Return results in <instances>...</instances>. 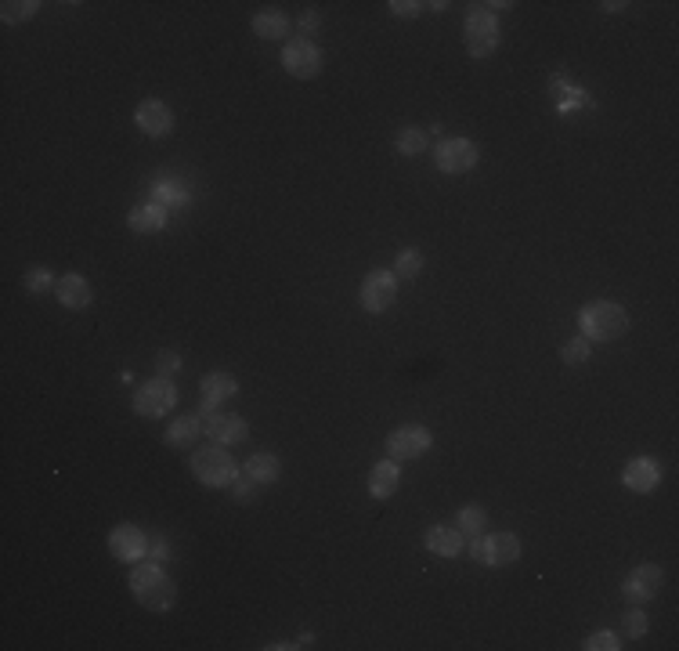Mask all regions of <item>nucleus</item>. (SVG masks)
<instances>
[{
    "mask_svg": "<svg viewBox=\"0 0 679 651\" xmlns=\"http://www.w3.org/2000/svg\"><path fill=\"white\" fill-rule=\"evenodd\" d=\"M395 149H398L402 156H420V152H427V134H423L420 127H405V131H398Z\"/></svg>",
    "mask_w": 679,
    "mask_h": 651,
    "instance_id": "obj_26",
    "label": "nucleus"
},
{
    "mask_svg": "<svg viewBox=\"0 0 679 651\" xmlns=\"http://www.w3.org/2000/svg\"><path fill=\"white\" fill-rule=\"evenodd\" d=\"M232 493H235V500H239V503H253V500H257V482L242 475V478H235V482H232Z\"/></svg>",
    "mask_w": 679,
    "mask_h": 651,
    "instance_id": "obj_33",
    "label": "nucleus"
},
{
    "mask_svg": "<svg viewBox=\"0 0 679 651\" xmlns=\"http://www.w3.org/2000/svg\"><path fill=\"white\" fill-rule=\"evenodd\" d=\"M398 485H402V467H398V459H383V463H376L372 475H369V493H372L376 500H391V496L398 493Z\"/></svg>",
    "mask_w": 679,
    "mask_h": 651,
    "instance_id": "obj_17",
    "label": "nucleus"
},
{
    "mask_svg": "<svg viewBox=\"0 0 679 651\" xmlns=\"http://www.w3.org/2000/svg\"><path fill=\"white\" fill-rule=\"evenodd\" d=\"M622 485L629 493H654L661 485V467H658V459L650 456H636L625 463V471H622Z\"/></svg>",
    "mask_w": 679,
    "mask_h": 651,
    "instance_id": "obj_14",
    "label": "nucleus"
},
{
    "mask_svg": "<svg viewBox=\"0 0 679 651\" xmlns=\"http://www.w3.org/2000/svg\"><path fill=\"white\" fill-rule=\"evenodd\" d=\"M282 69L289 76H297V80H315L322 73V51L311 40H304V37L285 40V47H282Z\"/></svg>",
    "mask_w": 679,
    "mask_h": 651,
    "instance_id": "obj_7",
    "label": "nucleus"
},
{
    "mask_svg": "<svg viewBox=\"0 0 679 651\" xmlns=\"http://www.w3.org/2000/svg\"><path fill=\"white\" fill-rule=\"evenodd\" d=\"M174 406H177V388L170 384V377H156V381L141 384L138 395H134V413H141L149 420L166 416Z\"/></svg>",
    "mask_w": 679,
    "mask_h": 651,
    "instance_id": "obj_8",
    "label": "nucleus"
},
{
    "mask_svg": "<svg viewBox=\"0 0 679 651\" xmlns=\"http://www.w3.org/2000/svg\"><path fill=\"white\" fill-rule=\"evenodd\" d=\"M131 594L141 608L149 612H170L177 601V587L174 579L156 565V561H138L131 572Z\"/></svg>",
    "mask_w": 679,
    "mask_h": 651,
    "instance_id": "obj_1",
    "label": "nucleus"
},
{
    "mask_svg": "<svg viewBox=\"0 0 679 651\" xmlns=\"http://www.w3.org/2000/svg\"><path fill=\"white\" fill-rule=\"evenodd\" d=\"M127 225H131V232L152 236V232L166 228V207H159V203H145V207H134V210L127 214Z\"/></svg>",
    "mask_w": 679,
    "mask_h": 651,
    "instance_id": "obj_20",
    "label": "nucleus"
},
{
    "mask_svg": "<svg viewBox=\"0 0 679 651\" xmlns=\"http://www.w3.org/2000/svg\"><path fill=\"white\" fill-rule=\"evenodd\" d=\"M156 200H159V207L170 210V207H184V203H188V193L166 181V184H156Z\"/></svg>",
    "mask_w": 679,
    "mask_h": 651,
    "instance_id": "obj_31",
    "label": "nucleus"
},
{
    "mask_svg": "<svg viewBox=\"0 0 679 651\" xmlns=\"http://www.w3.org/2000/svg\"><path fill=\"white\" fill-rule=\"evenodd\" d=\"M109 550H113L116 561L138 565V561H145V557H149V539H145V532L138 525H120L109 535Z\"/></svg>",
    "mask_w": 679,
    "mask_h": 651,
    "instance_id": "obj_12",
    "label": "nucleus"
},
{
    "mask_svg": "<svg viewBox=\"0 0 679 651\" xmlns=\"http://www.w3.org/2000/svg\"><path fill=\"white\" fill-rule=\"evenodd\" d=\"M643 633H647V615H643L640 608H629V612L622 615V637L636 640V637H643Z\"/></svg>",
    "mask_w": 679,
    "mask_h": 651,
    "instance_id": "obj_30",
    "label": "nucleus"
},
{
    "mask_svg": "<svg viewBox=\"0 0 679 651\" xmlns=\"http://www.w3.org/2000/svg\"><path fill=\"white\" fill-rule=\"evenodd\" d=\"M51 283H55L51 268H30V271H26V278H22V287H26L30 294H47V290H51Z\"/></svg>",
    "mask_w": 679,
    "mask_h": 651,
    "instance_id": "obj_28",
    "label": "nucleus"
},
{
    "mask_svg": "<svg viewBox=\"0 0 679 651\" xmlns=\"http://www.w3.org/2000/svg\"><path fill=\"white\" fill-rule=\"evenodd\" d=\"M398 297V278L395 271H369L361 278V290H358V304L369 312V315H379L395 304Z\"/></svg>",
    "mask_w": 679,
    "mask_h": 651,
    "instance_id": "obj_6",
    "label": "nucleus"
},
{
    "mask_svg": "<svg viewBox=\"0 0 679 651\" xmlns=\"http://www.w3.org/2000/svg\"><path fill=\"white\" fill-rule=\"evenodd\" d=\"M496 47H499V19L484 4H473V12L466 15V51L473 58H488Z\"/></svg>",
    "mask_w": 679,
    "mask_h": 651,
    "instance_id": "obj_5",
    "label": "nucleus"
},
{
    "mask_svg": "<svg viewBox=\"0 0 679 651\" xmlns=\"http://www.w3.org/2000/svg\"><path fill=\"white\" fill-rule=\"evenodd\" d=\"M560 358L567 362V365H581L590 358V340L586 337H574V340H567L564 347H560Z\"/></svg>",
    "mask_w": 679,
    "mask_h": 651,
    "instance_id": "obj_29",
    "label": "nucleus"
},
{
    "mask_svg": "<svg viewBox=\"0 0 679 651\" xmlns=\"http://www.w3.org/2000/svg\"><path fill=\"white\" fill-rule=\"evenodd\" d=\"M191 475H196L207 489H225L239 478V463L225 452V445H207L191 452Z\"/></svg>",
    "mask_w": 679,
    "mask_h": 651,
    "instance_id": "obj_3",
    "label": "nucleus"
},
{
    "mask_svg": "<svg viewBox=\"0 0 679 651\" xmlns=\"http://www.w3.org/2000/svg\"><path fill=\"white\" fill-rule=\"evenodd\" d=\"M37 0H4L0 4V19H4L8 26H22V22H30L33 15H37Z\"/></svg>",
    "mask_w": 679,
    "mask_h": 651,
    "instance_id": "obj_24",
    "label": "nucleus"
},
{
    "mask_svg": "<svg viewBox=\"0 0 679 651\" xmlns=\"http://www.w3.org/2000/svg\"><path fill=\"white\" fill-rule=\"evenodd\" d=\"M463 546H466V535H463L455 525H434V528L427 532V550H430L434 557H459Z\"/></svg>",
    "mask_w": 679,
    "mask_h": 651,
    "instance_id": "obj_18",
    "label": "nucleus"
},
{
    "mask_svg": "<svg viewBox=\"0 0 679 651\" xmlns=\"http://www.w3.org/2000/svg\"><path fill=\"white\" fill-rule=\"evenodd\" d=\"M661 569L658 565H640L629 579H625V597L632 601V604H643V601H654L658 597V590H661Z\"/></svg>",
    "mask_w": 679,
    "mask_h": 651,
    "instance_id": "obj_15",
    "label": "nucleus"
},
{
    "mask_svg": "<svg viewBox=\"0 0 679 651\" xmlns=\"http://www.w3.org/2000/svg\"><path fill=\"white\" fill-rule=\"evenodd\" d=\"M578 326H581V337L586 340H618L622 333H629V312L615 301H597V304H586L578 315Z\"/></svg>",
    "mask_w": 679,
    "mask_h": 651,
    "instance_id": "obj_2",
    "label": "nucleus"
},
{
    "mask_svg": "<svg viewBox=\"0 0 679 651\" xmlns=\"http://www.w3.org/2000/svg\"><path fill=\"white\" fill-rule=\"evenodd\" d=\"M285 30H289L285 12L267 8V12H257V15H253V33H257V37H264V40H282V37H285Z\"/></svg>",
    "mask_w": 679,
    "mask_h": 651,
    "instance_id": "obj_23",
    "label": "nucleus"
},
{
    "mask_svg": "<svg viewBox=\"0 0 679 651\" xmlns=\"http://www.w3.org/2000/svg\"><path fill=\"white\" fill-rule=\"evenodd\" d=\"M199 391H203V406H214V409H217L225 398H232V395L239 391V384H235L232 373H207L203 384H199Z\"/></svg>",
    "mask_w": 679,
    "mask_h": 651,
    "instance_id": "obj_21",
    "label": "nucleus"
},
{
    "mask_svg": "<svg viewBox=\"0 0 679 651\" xmlns=\"http://www.w3.org/2000/svg\"><path fill=\"white\" fill-rule=\"evenodd\" d=\"M55 297H58V304H65V308H72V312H80V308H87L90 304V283L83 275H62L58 283H55Z\"/></svg>",
    "mask_w": 679,
    "mask_h": 651,
    "instance_id": "obj_16",
    "label": "nucleus"
},
{
    "mask_svg": "<svg viewBox=\"0 0 679 651\" xmlns=\"http://www.w3.org/2000/svg\"><path fill=\"white\" fill-rule=\"evenodd\" d=\"M242 475L253 478L257 485H275V482L282 478V463H278L275 452H253V456L246 459V471H242Z\"/></svg>",
    "mask_w": 679,
    "mask_h": 651,
    "instance_id": "obj_19",
    "label": "nucleus"
},
{
    "mask_svg": "<svg viewBox=\"0 0 679 651\" xmlns=\"http://www.w3.org/2000/svg\"><path fill=\"white\" fill-rule=\"evenodd\" d=\"M199 424H203V431L214 438V441H221V445H239V441H246V420L242 416H235V413H217L214 406H199Z\"/></svg>",
    "mask_w": 679,
    "mask_h": 651,
    "instance_id": "obj_9",
    "label": "nucleus"
},
{
    "mask_svg": "<svg viewBox=\"0 0 679 651\" xmlns=\"http://www.w3.org/2000/svg\"><path fill=\"white\" fill-rule=\"evenodd\" d=\"M470 553L477 565L488 569H506L521 557V539L513 532H496V535H473L470 539Z\"/></svg>",
    "mask_w": 679,
    "mask_h": 651,
    "instance_id": "obj_4",
    "label": "nucleus"
},
{
    "mask_svg": "<svg viewBox=\"0 0 679 651\" xmlns=\"http://www.w3.org/2000/svg\"><path fill=\"white\" fill-rule=\"evenodd\" d=\"M455 528H459L463 535H470V539H473V535H484V528H488V514H484L480 507H463Z\"/></svg>",
    "mask_w": 679,
    "mask_h": 651,
    "instance_id": "obj_25",
    "label": "nucleus"
},
{
    "mask_svg": "<svg viewBox=\"0 0 679 651\" xmlns=\"http://www.w3.org/2000/svg\"><path fill=\"white\" fill-rule=\"evenodd\" d=\"M391 12L398 19H416L423 12V4H420V0H391Z\"/></svg>",
    "mask_w": 679,
    "mask_h": 651,
    "instance_id": "obj_35",
    "label": "nucleus"
},
{
    "mask_svg": "<svg viewBox=\"0 0 679 651\" xmlns=\"http://www.w3.org/2000/svg\"><path fill=\"white\" fill-rule=\"evenodd\" d=\"M199 431H203L199 416H177L166 427V445L170 449H191V445H196V438H199Z\"/></svg>",
    "mask_w": 679,
    "mask_h": 651,
    "instance_id": "obj_22",
    "label": "nucleus"
},
{
    "mask_svg": "<svg viewBox=\"0 0 679 651\" xmlns=\"http://www.w3.org/2000/svg\"><path fill=\"white\" fill-rule=\"evenodd\" d=\"M156 369H159V377H174L177 369H181L177 351H159V355H156Z\"/></svg>",
    "mask_w": 679,
    "mask_h": 651,
    "instance_id": "obj_34",
    "label": "nucleus"
},
{
    "mask_svg": "<svg viewBox=\"0 0 679 651\" xmlns=\"http://www.w3.org/2000/svg\"><path fill=\"white\" fill-rule=\"evenodd\" d=\"M622 644H618V633H611V630H597V633H590V640H586V651H618Z\"/></svg>",
    "mask_w": 679,
    "mask_h": 651,
    "instance_id": "obj_32",
    "label": "nucleus"
},
{
    "mask_svg": "<svg viewBox=\"0 0 679 651\" xmlns=\"http://www.w3.org/2000/svg\"><path fill=\"white\" fill-rule=\"evenodd\" d=\"M149 557H152L156 565H159V561H166V557H170V546H166V539H152V543H149Z\"/></svg>",
    "mask_w": 679,
    "mask_h": 651,
    "instance_id": "obj_36",
    "label": "nucleus"
},
{
    "mask_svg": "<svg viewBox=\"0 0 679 651\" xmlns=\"http://www.w3.org/2000/svg\"><path fill=\"white\" fill-rule=\"evenodd\" d=\"M423 268V253L420 250H402L395 261V278H416Z\"/></svg>",
    "mask_w": 679,
    "mask_h": 651,
    "instance_id": "obj_27",
    "label": "nucleus"
},
{
    "mask_svg": "<svg viewBox=\"0 0 679 651\" xmlns=\"http://www.w3.org/2000/svg\"><path fill=\"white\" fill-rule=\"evenodd\" d=\"M430 445H434V438H430V431L420 427V424H409V427H398V431L386 434V456L398 459V463H402V459H420Z\"/></svg>",
    "mask_w": 679,
    "mask_h": 651,
    "instance_id": "obj_11",
    "label": "nucleus"
},
{
    "mask_svg": "<svg viewBox=\"0 0 679 651\" xmlns=\"http://www.w3.org/2000/svg\"><path fill=\"white\" fill-rule=\"evenodd\" d=\"M301 30H304V33H315V30H318V15H315V12H304V15H301Z\"/></svg>",
    "mask_w": 679,
    "mask_h": 651,
    "instance_id": "obj_37",
    "label": "nucleus"
},
{
    "mask_svg": "<svg viewBox=\"0 0 679 651\" xmlns=\"http://www.w3.org/2000/svg\"><path fill=\"white\" fill-rule=\"evenodd\" d=\"M434 159H437V170H445V174H470L480 159V149L470 138H445L437 145Z\"/></svg>",
    "mask_w": 679,
    "mask_h": 651,
    "instance_id": "obj_10",
    "label": "nucleus"
},
{
    "mask_svg": "<svg viewBox=\"0 0 679 651\" xmlns=\"http://www.w3.org/2000/svg\"><path fill=\"white\" fill-rule=\"evenodd\" d=\"M134 124H138V131L149 134V138H166V134L174 131V113H170L166 102L145 99V102L134 109Z\"/></svg>",
    "mask_w": 679,
    "mask_h": 651,
    "instance_id": "obj_13",
    "label": "nucleus"
}]
</instances>
